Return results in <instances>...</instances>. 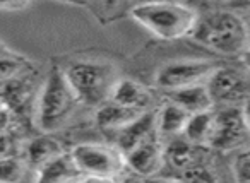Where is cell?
Listing matches in <instances>:
<instances>
[{
  "label": "cell",
  "instance_id": "obj_6",
  "mask_svg": "<svg viewBox=\"0 0 250 183\" xmlns=\"http://www.w3.org/2000/svg\"><path fill=\"white\" fill-rule=\"evenodd\" d=\"M249 135V115L247 101L238 106H228L212 117V128L208 147L216 151H233L247 142Z\"/></svg>",
  "mask_w": 250,
  "mask_h": 183
},
{
  "label": "cell",
  "instance_id": "obj_2",
  "mask_svg": "<svg viewBox=\"0 0 250 183\" xmlns=\"http://www.w3.org/2000/svg\"><path fill=\"white\" fill-rule=\"evenodd\" d=\"M130 14L137 24L165 41H175L190 36L199 18L192 7L175 0L134 5Z\"/></svg>",
  "mask_w": 250,
  "mask_h": 183
},
{
  "label": "cell",
  "instance_id": "obj_15",
  "mask_svg": "<svg viewBox=\"0 0 250 183\" xmlns=\"http://www.w3.org/2000/svg\"><path fill=\"white\" fill-rule=\"evenodd\" d=\"M146 110H136V108H127L122 106V104H117L113 101L100 106V110L96 111V125L103 130H115L125 127L127 123L137 118L139 115H143Z\"/></svg>",
  "mask_w": 250,
  "mask_h": 183
},
{
  "label": "cell",
  "instance_id": "obj_11",
  "mask_svg": "<svg viewBox=\"0 0 250 183\" xmlns=\"http://www.w3.org/2000/svg\"><path fill=\"white\" fill-rule=\"evenodd\" d=\"M156 130V113L146 110L143 115L134 118L130 123L117 130V145L115 147L125 154L132 147H136L139 142H143L149 134Z\"/></svg>",
  "mask_w": 250,
  "mask_h": 183
},
{
  "label": "cell",
  "instance_id": "obj_21",
  "mask_svg": "<svg viewBox=\"0 0 250 183\" xmlns=\"http://www.w3.org/2000/svg\"><path fill=\"white\" fill-rule=\"evenodd\" d=\"M233 176H235L236 182L240 183H249L250 182V152L249 149H243L238 151L233 159Z\"/></svg>",
  "mask_w": 250,
  "mask_h": 183
},
{
  "label": "cell",
  "instance_id": "obj_7",
  "mask_svg": "<svg viewBox=\"0 0 250 183\" xmlns=\"http://www.w3.org/2000/svg\"><path fill=\"white\" fill-rule=\"evenodd\" d=\"M216 67L218 65L204 59L168 62L158 69L156 76H154V86L165 93H170L175 89L201 84L202 81H208V77L211 76Z\"/></svg>",
  "mask_w": 250,
  "mask_h": 183
},
{
  "label": "cell",
  "instance_id": "obj_4",
  "mask_svg": "<svg viewBox=\"0 0 250 183\" xmlns=\"http://www.w3.org/2000/svg\"><path fill=\"white\" fill-rule=\"evenodd\" d=\"M63 74L79 103L86 104L108 101L111 87L117 81V69L106 60H77L70 63Z\"/></svg>",
  "mask_w": 250,
  "mask_h": 183
},
{
  "label": "cell",
  "instance_id": "obj_30",
  "mask_svg": "<svg viewBox=\"0 0 250 183\" xmlns=\"http://www.w3.org/2000/svg\"><path fill=\"white\" fill-rule=\"evenodd\" d=\"M211 2H223V0H211Z\"/></svg>",
  "mask_w": 250,
  "mask_h": 183
},
{
  "label": "cell",
  "instance_id": "obj_26",
  "mask_svg": "<svg viewBox=\"0 0 250 183\" xmlns=\"http://www.w3.org/2000/svg\"><path fill=\"white\" fill-rule=\"evenodd\" d=\"M101 2H103V5L106 9H115L117 5H120L122 0H101Z\"/></svg>",
  "mask_w": 250,
  "mask_h": 183
},
{
  "label": "cell",
  "instance_id": "obj_9",
  "mask_svg": "<svg viewBox=\"0 0 250 183\" xmlns=\"http://www.w3.org/2000/svg\"><path fill=\"white\" fill-rule=\"evenodd\" d=\"M125 166L139 176H153L165 164V145L156 130L124 154Z\"/></svg>",
  "mask_w": 250,
  "mask_h": 183
},
{
  "label": "cell",
  "instance_id": "obj_27",
  "mask_svg": "<svg viewBox=\"0 0 250 183\" xmlns=\"http://www.w3.org/2000/svg\"><path fill=\"white\" fill-rule=\"evenodd\" d=\"M134 5H143V4H153V2H163V0H132Z\"/></svg>",
  "mask_w": 250,
  "mask_h": 183
},
{
  "label": "cell",
  "instance_id": "obj_25",
  "mask_svg": "<svg viewBox=\"0 0 250 183\" xmlns=\"http://www.w3.org/2000/svg\"><path fill=\"white\" fill-rule=\"evenodd\" d=\"M9 149H11V137H9L7 132H5V134L0 135V156L7 154Z\"/></svg>",
  "mask_w": 250,
  "mask_h": 183
},
{
  "label": "cell",
  "instance_id": "obj_5",
  "mask_svg": "<svg viewBox=\"0 0 250 183\" xmlns=\"http://www.w3.org/2000/svg\"><path fill=\"white\" fill-rule=\"evenodd\" d=\"M74 163L83 173V180H100V182H113L118 175L127 169L125 158L117 147L104 144H77L70 151Z\"/></svg>",
  "mask_w": 250,
  "mask_h": 183
},
{
  "label": "cell",
  "instance_id": "obj_1",
  "mask_svg": "<svg viewBox=\"0 0 250 183\" xmlns=\"http://www.w3.org/2000/svg\"><path fill=\"white\" fill-rule=\"evenodd\" d=\"M190 38L226 57L245 55L249 50L247 22L231 11H212L199 16Z\"/></svg>",
  "mask_w": 250,
  "mask_h": 183
},
{
  "label": "cell",
  "instance_id": "obj_3",
  "mask_svg": "<svg viewBox=\"0 0 250 183\" xmlns=\"http://www.w3.org/2000/svg\"><path fill=\"white\" fill-rule=\"evenodd\" d=\"M79 104L63 70L53 69L43 82L36 106V125L43 134L59 130Z\"/></svg>",
  "mask_w": 250,
  "mask_h": 183
},
{
  "label": "cell",
  "instance_id": "obj_19",
  "mask_svg": "<svg viewBox=\"0 0 250 183\" xmlns=\"http://www.w3.org/2000/svg\"><path fill=\"white\" fill-rule=\"evenodd\" d=\"M24 163L12 156H0V182H18L24 175Z\"/></svg>",
  "mask_w": 250,
  "mask_h": 183
},
{
  "label": "cell",
  "instance_id": "obj_22",
  "mask_svg": "<svg viewBox=\"0 0 250 183\" xmlns=\"http://www.w3.org/2000/svg\"><path fill=\"white\" fill-rule=\"evenodd\" d=\"M22 67H24L22 60L14 57H0V82L16 77L22 70Z\"/></svg>",
  "mask_w": 250,
  "mask_h": 183
},
{
  "label": "cell",
  "instance_id": "obj_8",
  "mask_svg": "<svg viewBox=\"0 0 250 183\" xmlns=\"http://www.w3.org/2000/svg\"><path fill=\"white\" fill-rule=\"evenodd\" d=\"M209 94L214 104L225 106H238L245 103L249 96V82L247 76L229 67H216L212 74L208 77Z\"/></svg>",
  "mask_w": 250,
  "mask_h": 183
},
{
  "label": "cell",
  "instance_id": "obj_20",
  "mask_svg": "<svg viewBox=\"0 0 250 183\" xmlns=\"http://www.w3.org/2000/svg\"><path fill=\"white\" fill-rule=\"evenodd\" d=\"M182 180H187V182H216L218 176L212 175V171L202 161H197L194 164L187 166L185 169H182Z\"/></svg>",
  "mask_w": 250,
  "mask_h": 183
},
{
  "label": "cell",
  "instance_id": "obj_12",
  "mask_svg": "<svg viewBox=\"0 0 250 183\" xmlns=\"http://www.w3.org/2000/svg\"><path fill=\"white\" fill-rule=\"evenodd\" d=\"M36 171L38 182H72V180H83V173L74 163L70 152H60L55 158L46 161Z\"/></svg>",
  "mask_w": 250,
  "mask_h": 183
},
{
  "label": "cell",
  "instance_id": "obj_10",
  "mask_svg": "<svg viewBox=\"0 0 250 183\" xmlns=\"http://www.w3.org/2000/svg\"><path fill=\"white\" fill-rule=\"evenodd\" d=\"M108 101L136 110H149L153 94L146 86L134 79H117L111 87Z\"/></svg>",
  "mask_w": 250,
  "mask_h": 183
},
{
  "label": "cell",
  "instance_id": "obj_14",
  "mask_svg": "<svg viewBox=\"0 0 250 183\" xmlns=\"http://www.w3.org/2000/svg\"><path fill=\"white\" fill-rule=\"evenodd\" d=\"M188 113L182 110L173 101H167L156 113V134L160 139H173L182 135L184 127L187 123Z\"/></svg>",
  "mask_w": 250,
  "mask_h": 183
},
{
  "label": "cell",
  "instance_id": "obj_13",
  "mask_svg": "<svg viewBox=\"0 0 250 183\" xmlns=\"http://www.w3.org/2000/svg\"><path fill=\"white\" fill-rule=\"evenodd\" d=\"M170 101L185 110L188 115L192 113H201V111H209L214 108L212 98L209 94L208 87L204 84H194V86L182 87V89H175L167 93Z\"/></svg>",
  "mask_w": 250,
  "mask_h": 183
},
{
  "label": "cell",
  "instance_id": "obj_17",
  "mask_svg": "<svg viewBox=\"0 0 250 183\" xmlns=\"http://www.w3.org/2000/svg\"><path fill=\"white\" fill-rule=\"evenodd\" d=\"M212 117H214L212 110L188 115L187 123H185L184 132H182V137L187 139L190 144L206 147L209 141V135H211Z\"/></svg>",
  "mask_w": 250,
  "mask_h": 183
},
{
  "label": "cell",
  "instance_id": "obj_16",
  "mask_svg": "<svg viewBox=\"0 0 250 183\" xmlns=\"http://www.w3.org/2000/svg\"><path fill=\"white\" fill-rule=\"evenodd\" d=\"M201 145H194L184 139L182 135L170 139V144L165 147V161H168L175 169H185L187 166L194 164V163L201 161L199 158V151Z\"/></svg>",
  "mask_w": 250,
  "mask_h": 183
},
{
  "label": "cell",
  "instance_id": "obj_24",
  "mask_svg": "<svg viewBox=\"0 0 250 183\" xmlns=\"http://www.w3.org/2000/svg\"><path fill=\"white\" fill-rule=\"evenodd\" d=\"M9 125H11V111L7 106H2L0 108V135L7 132Z\"/></svg>",
  "mask_w": 250,
  "mask_h": 183
},
{
  "label": "cell",
  "instance_id": "obj_29",
  "mask_svg": "<svg viewBox=\"0 0 250 183\" xmlns=\"http://www.w3.org/2000/svg\"><path fill=\"white\" fill-rule=\"evenodd\" d=\"M2 106H5V103H4L2 100H0V108H2Z\"/></svg>",
  "mask_w": 250,
  "mask_h": 183
},
{
  "label": "cell",
  "instance_id": "obj_18",
  "mask_svg": "<svg viewBox=\"0 0 250 183\" xmlns=\"http://www.w3.org/2000/svg\"><path fill=\"white\" fill-rule=\"evenodd\" d=\"M60 152H63L60 142L50 137L48 134H45L29 142L28 149H26V159H28V164L36 169L52 158H55L57 154H60Z\"/></svg>",
  "mask_w": 250,
  "mask_h": 183
},
{
  "label": "cell",
  "instance_id": "obj_28",
  "mask_svg": "<svg viewBox=\"0 0 250 183\" xmlns=\"http://www.w3.org/2000/svg\"><path fill=\"white\" fill-rule=\"evenodd\" d=\"M62 2H72V4H86L87 0H62Z\"/></svg>",
  "mask_w": 250,
  "mask_h": 183
},
{
  "label": "cell",
  "instance_id": "obj_23",
  "mask_svg": "<svg viewBox=\"0 0 250 183\" xmlns=\"http://www.w3.org/2000/svg\"><path fill=\"white\" fill-rule=\"evenodd\" d=\"M31 0H0V11H21Z\"/></svg>",
  "mask_w": 250,
  "mask_h": 183
}]
</instances>
